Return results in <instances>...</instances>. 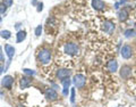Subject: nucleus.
<instances>
[{
    "label": "nucleus",
    "mask_w": 136,
    "mask_h": 107,
    "mask_svg": "<svg viewBox=\"0 0 136 107\" xmlns=\"http://www.w3.org/2000/svg\"><path fill=\"white\" fill-rule=\"evenodd\" d=\"M73 82H74V84H75L76 88H79V89H81V88H83V87L85 86L86 78L83 74H76L75 76H74Z\"/></svg>",
    "instance_id": "nucleus-4"
},
{
    "label": "nucleus",
    "mask_w": 136,
    "mask_h": 107,
    "mask_svg": "<svg viewBox=\"0 0 136 107\" xmlns=\"http://www.w3.org/2000/svg\"><path fill=\"white\" fill-rule=\"evenodd\" d=\"M124 35H125V38H127V39H132V38L136 37V31L133 29H127L124 32Z\"/></svg>",
    "instance_id": "nucleus-15"
},
{
    "label": "nucleus",
    "mask_w": 136,
    "mask_h": 107,
    "mask_svg": "<svg viewBox=\"0 0 136 107\" xmlns=\"http://www.w3.org/2000/svg\"><path fill=\"white\" fill-rule=\"evenodd\" d=\"M32 4H33L34 6H35V5H38V4H36V0H32Z\"/></svg>",
    "instance_id": "nucleus-26"
},
{
    "label": "nucleus",
    "mask_w": 136,
    "mask_h": 107,
    "mask_svg": "<svg viewBox=\"0 0 136 107\" xmlns=\"http://www.w3.org/2000/svg\"><path fill=\"white\" fill-rule=\"evenodd\" d=\"M7 10V6L5 4H0V14H4Z\"/></svg>",
    "instance_id": "nucleus-21"
},
{
    "label": "nucleus",
    "mask_w": 136,
    "mask_h": 107,
    "mask_svg": "<svg viewBox=\"0 0 136 107\" xmlns=\"http://www.w3.org/2000/svg\"><path fill=\"white\" fill-rule=\"evenodd\" d=\"M61 84H63L64 88H69V86H70V80H69V78H67V79H65V80L61 81Z\"/></svg>",
    "instance_id": "nucleus-18"
},
{
    "label": "nucleus",
    "mask_w": 136,
    "mask_h": 107,
    "mask_svg": "<svg viewBox=\"0 0 136 107\" xmlns=\"http://www.w3.org/2000/svg\"><path fill=\"white\" fill-rule=\"evenodd\" d=\"M0 37H1L2 39L8 40V39H10L11 38V33L9 32L8 30H2V31H0Z\"/></svg>",
    "instance_id": "nucleus-17"
},
{
    "label": "nucleus",
    "mask_w": 136,
    "mask_h": 107,
    "mask_svg": "<svg viewBox=\"0 0 136 107\" xmlns=\"http://www.w3.org/2000/svg\"><path fill=\"white\" fill-rule=\"evenodd\" d=\"M38 59L42 65H49L52 59V52L47 47H42L38 50Z\"/></svg>",
    "instance_id": "nucleus-2"
},
{
    "label": "nucleus",
    "mask_w": 136,
    "mask_h": 107,
    "mask_svg": "<svg viewBox=\"0 0 136 107\" xmlns=\"http://www.w3.org/2000/svg\"><path fill=\"white\" fill-rule=\"evenodd\" d=\"M2 71H4V68H2V66H1V65H0V74H1V73H2Z\"/></svg>",
    "instance_id": "nucleus-27"
},
{
    "label": "nucleus",
    "mask_w": 136,
    "mask_h": 107,
    "mask_svg": "<svg viewBox=\"0 0 136 107\" xmlns=\"http://www.w3.org/2000/svg\"><path fill=\"white\" fill-rule=\"evenodd\" d=\"M2 59H4V56H2L1 52H0V61H2Z\"/></svg>",
    "instance_id": "nucleus-28"
},
{
    "label": "nucleus",
    "mask_w": 136,
    "mask_h": 107,
    "mask_svg": "<svg viewBox=\"0 0 136 107\" xmlns=\"http://www.w3.org/2000/svg\"><path fill=\"white\" fill-rule=\"evenodd\" d=\"M120 54H121L123 58L129 59L133 56V48L129 45H125V46H123L121 50H120Z\"/></svg>",
    "instance_id": "nucleus-5"
},
{
    "label": "nucleus",
    "mask_w": 136,
    "mask_h": 107,
    "mask_svg": "<svg viewBox=\"0 0 136 107\" xmlns=\"http://www.w3.org/2000/svg\"><path fill=\"white\" fill-rule=\"evenodd\" d=\"M117 68H118V63H117L116 59H111V61L107 63V70L111 72V73H115Z\"/></svg>",
    "instance_id": "nucleus-10"
},
{
    "label": "nucleus",
    "mask_w": 136,
    "mask_h": 107,
    "mask_svg": "<svg viewBox=\"0 0 136 107\" xmlns=\"http://www.w3.org/2000/svg\"><path fill=\"white\" fill-rule=\"evenodd\" d=\"M1 20H2V18H1V16H0V23H1Z\"/></svg>",
    "instance_id": "nucleus-29"
},
{
    "label": "nucleus",
    "mask_w": 136,
    "mask_h": 107,
    "mask_svg": "<svg viewBox=\"0 0 136 107\" xmlns=\"http://www.w3.org/2000/svg\"><path fill=\"white\" fill-rule=\"evenodd\" d=\"M61 50H63V52L67 56H77V55H79V52H81L79 46L75 42H72V41L63 43Z\"/></svg>",
    "instance_id": "nucleus-1"
},
{
    "label": "nucleus",
    "mask_w": 136,
    "mask_h": 107,
    "mask_svg": "<svg viewBox=\"0 0 136 107\" xmlns=\"http://www.w3.org/2000/svg\"><path fill=\"white\" fill-rule=\"evenodd\" d=\"M16 35H17L16 41L19 43V42H22V41H24V40H25V38H26V32H25V31H18Z\"/></svg>",
    "instance_id": "nucleus-16"
},
{
    "label": "nucleus",
    "mask_w": 136,
    "mask_h": 107,
    "mask_svg": "<svg viewBox=\"0 0 136 107\" xmlns=\"http://www.w3.org/2000/svg\"><path fill=\"white\" fill-rule=\"evenodd\" d=\"M41 33H42V25H38L36 29H35V35L40 37V35H41Z\"/></svg>",
    "instance_id": "nucleus-20"
},
{
    "label": "nucleus",
    "mask_w": 136,
    "mask_h": 107,
    "mask_svg": "<svg viewBox=\"0 0 136 107\" xmlns=\"http://www.w3.org/2000/svg\"><path fill=\"white\" fill-rule=\"evenodd\" d=\"M115 29H116L115 23H112L109 20H106L101 23V30H102V32L106 34H111L115 31Z\"/></svg>",
    "instance_id": "nucleus-3"
},
{
    "label": "nucleus",
    "mask_w": 136,
    "mask_h": 107,
    "mask_svg": "<svg viewBox=\"0 0 136 107\" xmlns=\"http://www.w3.org/2000/svg\"><path fill=\"white\" fill-rule=\"evenodd\" d=\"M31 84H32V79H31L30 76H23L21 79V87L23 88V89L29 88Z\"/></svg>",
    "instance_id": "nucleus-11"
},
{
    "label": "nucleus",
    "mask_w": 136,
    "mask_h": 107,
    "mask_svg": "<svg viewBox=\"0 0 136 107\" xmlns=\"http://www.w3.org/2000/svg\"><path fill=\"white\" fill-rule=\"evenodd\" d=\"M5 51H6V54H7L9 61H10V59L14 57V55H15V48L13 46H10V45H6L5 46Z\"/></svg>",
    "instance_id": "nucleus-13"
},
{
    "label": "nucleus",
    "mask_w": 136,
    "mask_h": 107,
    "mask_svg": "<svg viewBox=\"0 0 136 107\" xmlns=\"http://www.w3.org/2000/svg\"><path fill=\"white\" fill-rule=\"evenodd\" d=\"M2 86L5 88H7V89H11V87H13V83H14V78L10 76V75H6V76L2 79Z\"/></svg>",
    "instance_id": "nucleus-9"
},
{
    "label": "nucleus",
    "mask_w": 136,
    "mask_h": 107,
    "mask_svg": "<svg viewBox=\"0 0 136 107\" xmlns=\"http://www.w3.org/2000/svg\"><path fill=\"white\" fill-rule=\"evenodd\" d=\"M23 72L25 73L26 75H29V76H32V75H35V72L33 70H30V68H24Z\"/></svg>",
    "instance_id": "nucleus-19"
},
{
    "label": "nucleus",
    "mask_w": 136,
    "mask_h": 107,
    "mask_svg": "<svg viewBox=\"0 0 136 107\" xmlns=\"http://www.w3.org/2000/svg\"><path fill=\"white\" fill-rule=\"evenodd\" d=\"M42 9H43V4L40 2V4H38V11H41Z\"/></svg>",
    "instance_id": "nucleus-24"
},
{
    "label": "nucleus",
    "mask_w": 136,
    "mask_h": 107,
    "mask_svg": "<svg viewBox=\"0 0 136 107\" xmlns=\"http://www.w3.org/2000/svg\"><path fill=\"white\" fill-rule=\"evenodd\" d=\"M131 74H132V68L129 67V66H127V65L123 66L121 71H120V75H121V78L126 79V78H128Z\"/></svg>",
    "instance_id": "nucleus-12"
},
{
    "label": "nucleus",
    "mask_w": 136,
    "mask_h": 107,
    "mask_svg": "<svg viewBox=\"0 0 136 107\" xmlns=\"http://www.w3.org/2000/svg\"><path fill=\"white\" fill-rule=\"evenodd\" d=\"M118 18H119V21H121V22H125L126 20H127V18H128V11H127V9H121V10H119Z\"/></svg>",
    "instance_id": "nucleus-14"
},
{
    "label": "nucleus",
    "mask_w": 136,
    "mask_h": 107,
    "mask_svg": "<svg viewBox=\"0 0 136 107\" xmlns=\"http://www.w3.org/2000/svg\"><path fill=\"white\" fill-rule=\"evenodd\" d=\"M69 75H70V71L68 70V68H59V70L57 71V76L61 81L67 78H69Z\"/></svg>",
    "instance_id": "nucleus-8"
},
{
    "label": "nucleus",
    "mask_w": 136,
    "mask_h": 107,
    "mask_svg": "<svg viewBox=\"0 0 136 107\" xmlns=\"http://www.w3.org/2000/svg\"><path fill=\"white\" fill-rule=\"evenodd\" d=\"M135 7H136V6H135Z\"/></svg>",
    "instance_id": "nucleus-31"
},
{
    "label": "nucleus",
    "mask_w": 136,
    "mask_h": 107,
    "mask_svg": "<svg viewBox=\"0 0 136 107\" xmlns=\"http://www.w3.org/2000/svg\"><path fill=\"white\" fill-rule=\"evenodd\" d=\"M135 27H136V23H135Z\"/></svg>",
    "instance_id": "nucleus-30"
},
{
    "label": "nucleus",
    "mask_w": 136,
    "mask_h": 107,
    "mask_svg": "<svg viewBox=\"0 0 136 107\" xmlns=\"http://www.w3.org/2000/svg\"><path fill=\"white\" fill-rule=\"evenodd\" d=\"M44 96H45V98H47L48 100H56L58 98L57 91H56L55 89H52V88H49V89L45 90Z\"/></svg>",
    "instance_id": "nucleus-7"
},
{
    "label": "nucleus",
    "mask_w": 136,
    "mask_h": 107,
    "mask_svg": "<svg viewBox=\"0 0 136 107\" xmlns=\"http://www.w3.org/2000/svg\"><path fill=\"white\" fill-rule=\"evenodd\" d=\"M63 95H64V96H68V88H64Z\"/></svg>",
    "instance_id": "nucleus-25"
},
{
    "label": "nucleus",
    "mask_w": 136,
    "mask_h": 107,
    "mask_svg": "<svg viewBox=\"0 0 136 107\" xmlns=\"http://www.w3.org/2000/svg\"><path fill=\"white\" fill-rule=\"evenodd\" d=\"M70 102H75V89H72V95H70Z\"/></svg>",
    "instance_id": "nucleus-22"
},
{
    "label": "nucleus",
    "mask_w": 136,
    "mask_h": 107,
    "mask_svg": "<svg viewBox=\"0 0 136 107\" xmlns=\"http://www.w3.org/2000/svg\"><path fill=\"white\" fill-rule=\"evenodd\" d=\"M4 4L7 6V7H10L13 5V0H4Z\"/></svg>",
    "instance_id": "nucleus-23"
},
{
    "label": "nucleus",
    "mask_w": 136,
    "mask_h": 107,
    "mask_svg": "<svg viewBox=\"0 0 136 107\" xmlns=\"http://www.w3.org/2000/svg\"><path fill=\"white\" fill-rule=\"evenodd\" d=\"M91 6L94 10L102 11V10H104V8H106V2L102 1V0H92Z\"/></svg>",
    "instance_id": "nucleus-6"
}]
</instances>
